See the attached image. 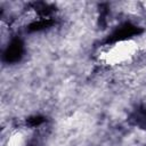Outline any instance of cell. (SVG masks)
I'll return each mask as SVG.
<instances>
[{
  "label": "cell",
  "mask_w": 146,
  "mask_h": 146,
  "mask_svg": "<svg viewBox=\"0 0 146 146\" xmlns=\"http://www.w3.org/2000/svg\"><path fill=\"white\" fill-rule=\"evenodd\" d=\"M138 52V43L133 40H121L102 50L99 58L106 65H122L130 62Z\"/></svg>",
  "instance_id": "cell-1"
},
{
  "label": "cell",
  "mask_w": 146,
  "mask_h": 146,
  "mask_svg": "<svg viewBox=\"0 0 146 146\" xmlns=\"http://www.w3.org/2000/svg\"><path fill=\"white\" fill-rule=\"evenodd\" d=\"M31 145V133L26 130H16L14 131L8 140L6 146H30Z\"/></svg>",
  "instance_id": "cell-2"
}]
</instances>
